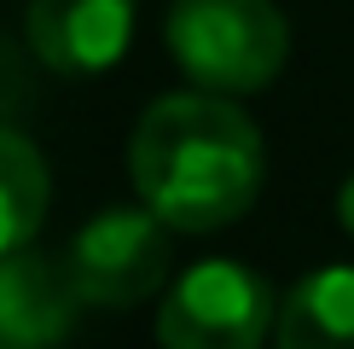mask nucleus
I'll return each instance as SVG.
<instances>
[{"label": "nucleus", "instance_id": "obj_10", "mask_svg": "<svg viewBox=\"0 0 354 349\" xmlns=\"http://www.w3.org/2000/svg\"><path fill=\"white\" fill-rule=\"evenodd\" d=\"M0 349H6V343H0Z\"/></svg>", "mask_w": 354, "mask_h": 349}, {"label": "nucleus", "instance_id": "obj_3", "mask_svg": "<svg viewBox=\"0 0 354 349\" xmlns=\"http://www.w3.org/2000/svg\"><path fill=\"white\" fill-rule=\"evenodd\" d=\"M273 285L256 268L227 256L192 262L163 291L157 309V343L163 349H261L273 338Z\"/></svg>", "mask_w": 354, "mask_h": 349}, {"label": "nucleus", "instance_id": "obj_7", "mask_svg": "<svg viewBox=\"0 0 354 349\" xmlns=\"http://www.w3.org/2000/svg\"><path fill=\"white\" fill-rule=\"evenodd\" d=\"M273 349H354V268H314L285 291Z\"/></svg>", "mask_w": 354, "mask_h": 349}, {"label": "nucleus", "instance_id": "obj_8", "mask_svg": "<svg viewBox=\"0 0 354 349\" xmlns=\"http://www.w3.org/2000/svg\"><path fill=\"white\" fill-rule=\"evenodd\" d=\"M53 174L47 157L35 152V140H24L18 128H0V256L24 251L47 222Z\"/></svg>", "mask_w": 354, "mask_h": 349}, {"label": "nucleus", "instance_id": "obj_1", "mask_svg": "<svg viewBox=\"0 0 354 349\" xmlns=\"http://www.w3.org/2000/svg\"><path fill=\"white\" fill-rule=\"evenodd\" d=\"M128 174L174 233H215L256 204L268 152L227 93H163L128 140Z\"/></svg>", "mask_w": 354, "mask_h": 349}, {"label": "nucleus", "instance_id": "obj_2", "mask_svg": "<svg viewBox=\"0 0 354 349\" xmlns=\"http://www.w3.org/2000/svg\"><path fill=\"white\" fill-rule=\"evenodd\" d=\"M169 53L209 93H261L290 53V24L273 0H174Z\"/></svg>", "mask_w": 354, "mask_h": 349}, {"label": "nucleus", "instance_id": "obj_9", "mask_svg": "<svg viewBox=\"0 0 354 349\" xmlns=\"http://www.w3.org/2000/svg\"><path fill=\"white\" fill-rule=\"evenodd\" d=\"M337 215H343V227L354 233V174L343 181V193H337Z\"/></svg>", "mask_w": 354, "mask_h": 349}, {"label": "nucleus", "instance_id": "obj_4", "mask_svg": "<svg viewBox=\"0 0 354 349\" xmlns=\"http://www.w3.org/2000/svg\"><path fill=\"white\" fill-rule=\"evenodd\" d=\"M70 280L93 309H134L169 280L174 262V227L151 204L140 210H105L70 239Z\"/></svg>", "mask_w": 354, "mask_h": 349}, {"label": "nucleus", "instance_id": "obj_6", "mask_svg": "<svg viewBox=\"0 0 354 349\" xmlns=\"http://www.w3.org/2000/svg\"><path fill=\"white\" fill-rule=\"evenodd\" d=\"M134 0H29V47L58 76H99L128 53Z\"/></svg>", "mask_w": 354, "mask_h": 349}, {"label": "nucleus", "instance_id": "obj_5", "mask_svg": "<svg viewBox=\"0 0 354 349\" xmlns=\"http://www.w3.org/2000/svg\"><path fill=\"white\" fill-rule=\"evenodd\" d=\"M87 297L70 280L64 256L6 251L0 256V343L6 349H53L70 338Z\"/></svg>", "mask_w": 354, "mask_h": 349}]
</instances>
